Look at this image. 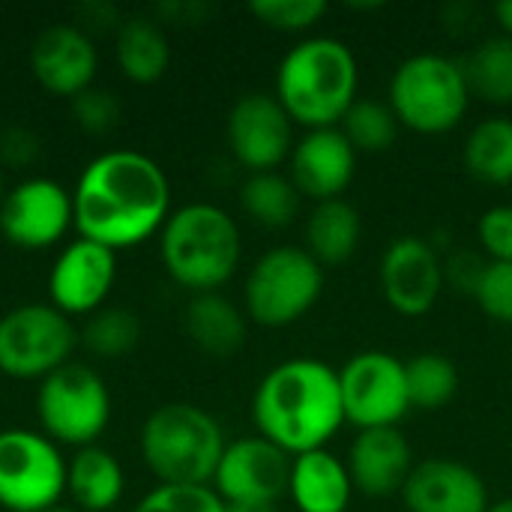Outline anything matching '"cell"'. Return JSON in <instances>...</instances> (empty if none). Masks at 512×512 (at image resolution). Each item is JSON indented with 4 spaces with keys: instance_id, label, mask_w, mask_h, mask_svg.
Listing matches in <instances>:
<instances>
[{
    "instance_id": "6da1fadb",
    "label": "cell",
    "mask_w": 512,
    "mask_h": 512,
    "mask_svg": "<svg viewBox=\"0 0 512 512\" xmlns=\"http://www.w3.org/2000/svg\"><path fill=\"white\" fill-rule=\"evenodd\" d=\"M72 216L81 240L111 252L132 249L168 222L171 183L147 153L108 150L84 165L72 189Z\"/></svg>"
},
{
    "instance_id": "7a4b0ae2",
    "label": "cell",
    "mask_w": 512,
    "mask_h": 512,
    "mask_svg": "<svg viewBox=\"0 0 512 512\" xmlns=\"http://www.w3.org/2000/svg\"><path fill=\"white\" fill-rule=\"evenodd\" d=\"M252 420L258 435L288 456L324 450L345 426L339 372L315 357L273 366L258 381Z\"/></svg>"
},
{
    "instance_id": "3957f363",
    "label": "cell",
    "mask_w": 512,
    "mask_h": 512,
    "mask_svg": "<svg viewBox=\"0 0 512 512\" xmlns=\"http://www.w3.org/2000/svg\"><path fill=\"white\" fill-rule=\"evenodd\" d=\"M360 66L354 51L336 36H309L279 63L276 99L294 126L333 129L360 99Z\"/></svg>"
},
{
    "instance_id": "277c9868",
    "label": "cell",
    "mask_w": 512,
    "mask_h": 512,
    "mask_svg": "<svg viewBox=\"0 0 512 512\" xmlns=\"http://www.w3.org/2000/svg\"><path fill=\"white\" fill-rule=\"evenodd\" d=\"M159 255L180 288L213 294L237 273L243 255L240 228L222 207L195 201L171 210L159 231Z\"/></svg>"
},
{
    "instance_id": "5b68a950",
    "label": "cell",
    "mask_w": 512,
    "mask_h": 512,
    "mask_svg": "<svg viewBox=\"0 0 512 512\" xmlns=\"http://www.w3.org/2000/svg\"><path fill=\"white\" fill-rule=\"evenodd\" d=\"M138 444L159 486H210L228 447L213 414L192 402H168L150 411Z\"/></svg>"
},
{
    "instance_id": "8992f818",
    "label": "cell",
    "mask_w": 512,
    "mask_h": 512,
    "mask_svg": "<svg viewBox=\"0 0 512 512\" xmlns=\"http://www.w3.org/2000/svg\"><path fill=\"white\" fill-rule=\"evenodd\" d=\"M387 102L399 126L420 135H444L465 120L471 90L459 60L423 51L399 63L390 78Z\"/></svg>"
},
{
    "instance_id": "52a82bcc",
    "label": "cell",
    "mask_w": 512,
    "mask_h": 512,
    "mask_svg": "<svg viewBox=\"0 0 512 512\" xmlns=\"http://www.w3.org/2000/svg\"><path fill=\"white\" fill-rule=\"evenodd\" d=\"M324 291V267L300 246L264 252L243 285V312L261 327H288L300 321Z\"/></svg>"
},
{
    "instance_id": "ba28073f",
    "label": "cell",
    "mask_w": 512,
    "mask_h": 512,
    "mask_svg": "<svg viewBox=\"0 0 512 512\" xmlns=\"http://www.w3.org/2000/svg\"><path fill=\"white\" fill-rule=\"evenodd\" d=\"M36 417L45 438L84 450L102 438L111 420V393L99 372L69 360L39 381Z\"/></svg>"
},
{
    "instance_id": "9c48e42d",
    "label": "cell",
    "mask_w": 512,
    "mask_h": 512,
    "mask_svg": "<svg viewBox=\"0 0 512 512\" xmlns=\"http://www.w3.org/2000/svg\"><path fill=\"white\" fill-rule=\"evenodd\" d=\"M78 330L51 303H24L0 318V372L18 381H42L69 363Z\"/></svg>"
},
{
    "instance_id": "30bf717a",
    "label": "cell",
    "mask_w": 512,
    "mask_h": 512,
    "mask_svg": "<svg viewBox=\"0 0 512 512\" xmlns=\"http://www.w3.org/2000/svg\"><path fill=\"white\" fill-rule=\"evenodd\" d=\"M69 462L42 432H0V507L9 512H45L66 495Z\"/></svg>"
},
{
    "instance_id": "8fae6325",
    "label": "cell",
    "mask_w": 512,
    "mask_h": 512,
    "mask_svg": "<svg viewBox=\"0 0 512 512\" xmlns=\"http://www.w3.org/2000/svg\"><path fill=\"white\" fill-rule=\"evenodd\" d=\"M345 423L363 429H390L411 411L405 363L387 351H360L339 369Z\"/></svg>"
},
{
    "instance_id": "7c38bea8",
    "label": "cell",
    "mask_w": 512,
    "mask_h": 512,
    "mask_svg": "<svg viewBox=\"0 0 512 512\" xmlns=\"http://www.w3.org/2000/svg\"><path fill=\"white\" fill-rule=\"evenodd\" d=\"M225 138L249 174L276 171L294 150V120L273 93H246L228 111Z\"/></svg>"
},
{
    "instance_id": "4fadbf2b",
    "label": "cell",
    "mask_w": 512,
    "mask_h": 512,
    "mask_svg": "<svg viewBox=\"0 0 512 512\" xmlns=\"http://www.w3.org/2000/svg\"><path fill=\"white\" fill-rule=\"evenodd\" d=\"M75 228L72 192L51 177H27L15 183L0 204V234L18 249H48Z\"/></svg>"
},
{
    "instance_id": "5bb4252c",
    "label": "cell",
    "mask_w": 512,
    "mask_h": 512,
    "mask_svg": "<svg viewBox=\"0 0 512 512\" xmlns=\"http://www.w3.org/2000/svg\"><path fill=\"white\" fill-rule=\"evenodd\" d=\"M378 282L387 306L396 315L423 318L435 309L447 288L444 258L423 237H399L381 255Z\"/></svg>"
},
{
    "instance_id": "9a60e30c",
    "label": "cell",
    "mask_w": 512,
    "mask_h": 512,
    "mask_svg": "<svg viewBox=\"0 0 512 512\" xmlns=\"http://www.w3.org/2000/svg\"><path fill=\"white\" fill-rule=\"evenodd\" d=\"M291 456L261 435L225 447L213 474V492L225 504H279L288 495Z\"/></svg>"
},
{
    "instance_id": "2e32d148",
    "label": "cell",
    "mask_w": 512,
    "mask_h": 512,
    "mask_svg": "<svg viewBox=\"0 0 512 512\" xmlns=\"http://www.w3.org/2000/svg\"><path fill=\"white\" fill-rule=\"evenodd\" d=\"M117 279V252L90 243L72 240L48 273V294L51 306L63 315H93L102 309L105 297L111 294Z\"/></svg>"
},
{
    "instance_id": "e0dca14e",
    "label": "cell",
    "mask_w": 512,
    "mask_h": 512,
    "mask_svg": "<svg viewBox=\"0 0 512 512\" xmlns=\"http://www.w3.org/2000/svg\"><path fill=\"white\" fill-rule=\"evenodd\" d=\"M30 69L51 96L75 99L93 87L99 54L81 24H51L30 45Z\"/></svg>"
},
{
    "instance_id": "ac0fdd59",
    "label": "cell",
    "mask_w": 512,
    "mask_h": 512,
    "mask_svg": "<svg viewBox=\"0 0 512 512\" xmlns=\"http://www.w3.org/2000/svg\"><path fill=\"white\" fill-rule=\"evenodd\" d=\"M354 174L357 150L339 126L306 132L288 156L291 183L303 198H312L315 204L345 198V189L351 186Z\"/></svg>"
},
{
    "instance_id": "d6986e66",
    "label": "cell",
    "mask_w": 512,
    "mask_h": 512,
    "mask_svg": "<svg viewBox=\"0 0 512 512\" xmlns=\"http://www.w3.org/2000/svg\"><path fill=\"white\" fill-rule=\"evenodd\" d=\"M402 501L408 512H486L492 504L486 480L456 459L417 462Z\"/></svg>"
},
{
    "instance_id": "ffe728a7",
    "label": "cell",
    "mask_w": 512,
    "mask_h": 512,
    "mask_svg": "<svg viewBox=\"0 0 512 512\" xmlns=\"http://www.w3.org/2000/svg\"><path fill=\"white\" fill-rule=\"evenodd\" d=\"M345 465H348L354 492L369 495V498H390L396 492L402 495L417 462H414L408 438L396 426H390V429L357 432Z\"/></svg>"
},
{
    "instance_id": "44dd1931",
    "label": "cell",
    "mask_w": 512,
    "mask_h": 512,
    "mask_svg": "<svg viewBox=\"0 0 512 512\" xmlns=\"http://www.w3.org/2000/svg\"><path fill=\"white\" fill-rule=\"evenodd\" d=\"M288 495L300 512H348L354 483L348 465L324 447L291 459Z\"/></svg>"
},
{
    "instance_id": "7402d4cb",
    "label": "cell",
    "mask_w": 512,
    "mask_h": 512,
    "mask_svg": "<svg viewBox=\"0 0 512 512\" xmlns=\"http://www.w3.org/2000/svg\"><path fill=\"white\" fill-rule=\"evenodd\" d=\"M186 336L195 348H201L210 357H234L249 336V318L240 306H234L219 291L213 294H192L186 312H183Z\"/></svg>"
},
{
    "instance_id": "603a6c76",
    "label": "cell",
    "mask_w": 512,
    "mask_h": 512,
    "mask_svg": "<svg viewBox=\"0 0 512 512\" xmlns=\"http://www.w3.org/2000/svg\"><path fill=\"white\" fill-rule=\"evenodd\" d=\"M363 237L360 210L345 201H321L306 219V252L321 267H342L354 258Z\"/></svg>"
},
{
    "instance_id": "cb8c5ba5",
    "label": "cell",
    "mask_w": 512,
    "mask_h": 512,
    "mask_svg": "<svg viewBox=\"0 0 512 512\" xmlns=\"http://www.w3.org/2000/svg\"><path fill=\"white\" fill-rule=\"evenodd\" d=\"M126 480L120 462L102 447H84L72 456L66 471V492L81 512L114 510L123 498Z\"/></svg>"
},
{
    "instance_id": "d4e9b609",
    "label": "cell",
    "mask_w": 512,
    "mask_h": 512,
    "mask_svg": "<svg viewBox=\"0 0 512 512\" xmlns=\"http://www.w3.org/2000/svg\"><path fill=\"white\" fill-rule=\"evenodd\" d=\"M117 63L135 84H156L171 66V42L159 21L135 15L117 27Z\"/></svg>"
},
{
    "instance_id": "484cf974",
    "label": "cell",
    "mask_w": 512,
    "mask_h": 512,
    "mask_svg": "<svg viewBox=\"0 0 512 512\" xmlns=\"http://www.w3.org/2000/svg\"><path fill=\"white\" fill-rule=\"evenodd\" d=\"M462 162L468 174L486 186L512 183V117L495 114L480 120L462 147Z\"/></svg>"
},
{
    "instance_id": "4316f807",
    "label": "cell",
    "mask_w": 512,
    "mask_h": 512,
    "mask_svg": "<svg viewBox=\"0 0 512 512\" xmlns=\"http://www.w3.org/2000/svg\"><path fill=\"white\" fill-rule=\"evenodd\" d=\"M300 201L303 195L291 177L279 171L249 174L240 186V207L261 228H288L300 213Z\"/></svg>"
},
{
    "instance_id": "83f0119b",
    "label": "cell",
    "mask_w": 512,
    "mask_h": 512,
    "mask_svg": "<svg viewBox=\"0 0 512 512\" xmlns=\"http://www.w3.org/2000/svg\"><path fill=\"white\" fill-rule=\"evenodd\" d=\"M462 63L471 96L489 105H512V39L492 36L480 42Z\"/></svg>"
},
{
    "instance_id": "f1b7e54d",
    "label": "cell",
    "mask_w": 512,
    "mask_h": 512,
    "mask_svg": "<svg viewBox=\"0 0 512 512\" xmlns=\"http://www.w3.org/2000/svg\"><path fill=\"white\" fill-rule=\"evenodd\" d=\"M408 399L417 411H441L459 393V369L450 357L438 351L417 354L405 363Z\"/></svg>"
},
{
    "instance_id": "f546056e",
    "label": "cell",
    "mask_w": 512,
    "mask_h": 512,
    "mask_svg": "<svg viewBox=\"0 0 512 512\" xmlns=\"http://www.w3.org/2000/svg\"><path fill=\"white\" fill-rule=\"evenodd\" d=\"M339 129L345 132V138L351 141V147L360 153H387L396 138H399V120L390 108V102L381 99H357L345 120L339 123Z\"/></svg>"
},
{
    "instance_id": "4dcf8cb0",
    "label": "cell",
    "mask_w": 512,
    "mask_h": 512,
    "mask_svg": "<svg viewBox=\"0 0 512 512\" xmlns=\"http://www.w3.org/2000/svg\"><path fill=\"white\" fill-rule=\"evenodd\" d=\"M78 342L90 354L105 357V360L126 357L141 342V321L126 306H102L99 312L87 318Z\"/></svg>"
},
{
    "instance_id": "1f68e13d",
    "label": "cell",
    "mask_w": 512,
    "mask_h": 512,
    "mask_svg": "<svg viewBox=\"0 0 512 512\" xmlns=\"http://www.w3.org/2000/svg\"><path fill=\"white\" fill-rule=\"evenodd\" d=\"M249 12L273 30L303 33V30H312L327 15V3L324 0H255L249 3Z\"/></svg>"
},
{
    "instance_id": "d6a6232c",
    "label": "cell",
    "mask_w": 512,
    "mask_h": 512,
    "mask_svg": "<svg viewBox=\"0 0 512 512\" xmlns=\"http://www.w3.org/2000/svg\"><path fill=\"white\" fill-rule=\"evenodd\" d=\"M135 512H225L213 486H156Z\"/></svg>"
},
{
    "instance_id": "836d02e7",
    "label": "cell",
    "mask_w": 512,
    "mask_h": 512,
    "mask_svg": "<svg viewBox=\"0 0 512 512\" xmlns=\"http://www.w3.org/2000/svg\"><path fill=\"white\" fill-rule=\"evenodd\" d=\"M480 312L498 324H512V264L489 261L474 291Z\"/></svg>"
},
{
    "instance_id": "e575fe53",
    "label": "cell",
    "mask_w": 512,
    "mask_h": 512,
    "mask_svg": "<svg viewBox=\"0 0 512 512\" xmlns=\"http://www.w3.org/2000/svg\"><path fill=\"white\" fill-rule=\"evenodd\" d=\"M72 114L87 135H105L120 123V102L105 87H87L72 99Z\"/></svg>"
},
{
    "instance_id": "d590c367",
    "label": "cell",
    "mask_w": 512,
    "mask_h": 512,
    "mask_svg": "<svg viewBox=\"0 0 512 512\" xmlns=\"http://www.w3.org/2000/svg\"><path fill=\"white\" fill-rule=\"evenodd\" d=\"M477 240L489 261L512 264V204H495L480 216Z\"/></svg>"
},
{
    "instance_id": "8d00e7d4",
    "label": "cell",
    "mask_w": 512,
    "mask_h": 512,
    "mask_svg": "<svg viewBox=\"0 0 512 512\" xmlns=\"http://www.w3.org/2000/svg\"><path fill=\"white\" fill-rule=\"evenodd\" d=\"M486 264H489L486 255L459 249V252H453V255L444 261V282H447L450 288H456V291L474 297V291H477V285H480V279H483Z\"/></svg>"
},
{
    "instance_id": "74e56055",
    "label": "cell",
    "mask_w": 512,
    "mask_h": 512,
    "mask_svg": "<svg viewBox=\"0 0 512 512\" xmlns=\"http://www.w3.org/2000/svg\"><path fill=\"white\" fill-rule=\"evenodd\" d=\"M39 159V138L30 129L12 126L0 132V162L9 168H27Z\"/></svg>"
},
{
    "instance_id": "f35d334b",
    "label": "cell",
    "mask_w": 512,
    "mask_h": 512,
    "mask_svg": "<svg viewBox=\"0 0 512 512\" xmlns=\"http://www.w3.org/2000/svg\"><path fill=\"white\" fill-rule=\"evenodd\" d=\"M495 18H498V24H501L504 36H510L512 39V0H501V3H495Z\"/></svg>"
},
{
    "instance_id": "ab89813d",
    "label": "cell",
    "mask_w": 512,
    "mask_h": 512,
    "mask_svg": "<svg viewBox=\"0 0 512 512\" xmlns=\"http://www.w3.org/2000/svg\"><path fill=\"white\" fill-rule=\"evenodd\" d=\"M225 512H279L276 504H225Z\"/></svg>"
},
{
    "instance_id": "60d3db41",
    "label": "cell",
    "mask_w": 512,
    "mask_h": 512,
    "mask_svg": "<svg viewBox=\"0 0 512 512\" xmlns=\"http://www.w3.org/2000/svg\"><path fill=\"white\" fill-rule=\"evenodd\" d=\"M486 512H512V498H501V501L489 504V510Z\"/></svg>"
},
{
    "instance_id": "b9f144b4",
    "label": "cell",
    "mask_w": 512,
    "mask_h": 512,
    "mask_svg": "<svg viewBox=\"0 0 512 512\" xmlns=\"http://www.w3.org/2000/svg\"><path fill=\"white\" fill-rule=\"evenodd\" d=\"M45 512H81V510H75V507H63V504H57V507H51V510H45Z\"/></svg>"
},
{
    "instance_id": "7bdbcfd3",
    "label": "cell",
    "mask_w": 512,
    "mask_h": 512,
    "mask_svg": "<svg viewBox=\"0 0 512 512\" xmlns=\"http://www.w3.org/2000/svg\"><path fill=\"white\" fill-rule=\"evenodd\" d=\"M6 192H9V189H6V183H3V171H0V204H3V198H6Z\"/></svg>"
}]
</instances>
